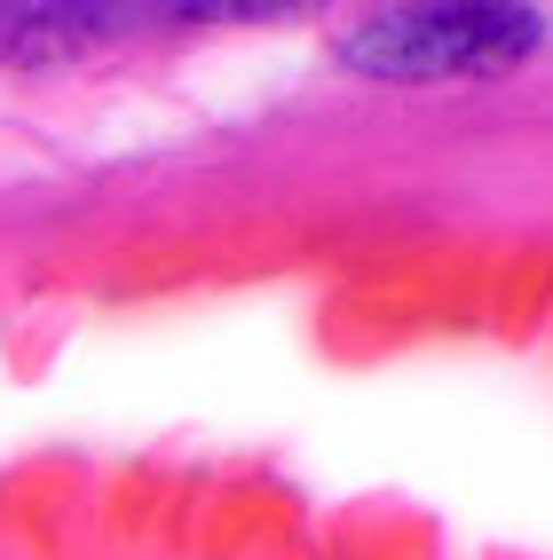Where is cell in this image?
<instances>
[{
	"label": "cell",
	"instance_id": "obj_1",
	"mask_svg": "<svg viewBox=\"0 0 553 560\" xmlns=\"http://www.w3.org/2000/svg\"><path fill=\"white\" fill-rule=\"evenodd\" d=\"M530 40H538L530 9H403L372 16L348 40V56L388 80H442V71H498Z\"/></svg>",
	"mask_w": 553,
	"mask_h": 560
}]
</instances>
